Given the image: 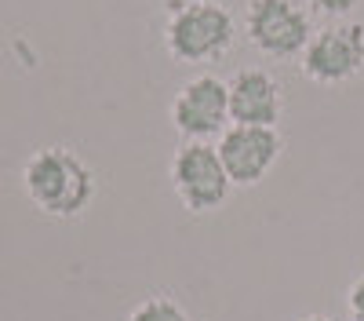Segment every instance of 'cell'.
<instances>
[{
	"mask_svg": "<svg viewBox=\"0 0 364 321\" xmlns=\"http://www.w3.org/2000/svg\"><path fill=\"white\" fill-rule=\"evenodd\" d=\"M171 125L186 142H211L230 121V84L215 73H197L171 99Z\"/></svg>",
	"mask_w": 364,
	"mask_h": 321,
	"instance_id": "cell-6",
	"label": "cell"
},
{
	"mask_svg": "<svg viewBox=\"0 0 364 321\" xmlns=\"http://www.w3.org/2000/svg\"><path fill=\"white\" fill-rule=\"evenodd\" d=\"M306 4H310L317 15H324V19H346V15L357 11L360 0H306Z\"/></svg>",
	"mask_w": 364,
	"mask_h": 321,
	"instance_id": "cell-10",
	"label": "cell"
},
{
	"mask_svg": "<svg viewBox=\"0 0 364 321\" xmlns=\"http://www.w3.org/2000/svg\"><path fill=\"white\" fill-rule=\"evenodd\" d=\"M22 190L51 219H77L95 201V172L66 146H44L22 168Z\"/></svg>",
	"mask_w": 364,
	"mask_h": 321,
	"instance_id": "cell-1",
	"label": "cell"
},
{
	"mask_svg": "<svg viewBox=\"0 0 364 321\" xmlns=\"http://www.w3.org/2000/svg\"><path fill=\"white\" fill-rule=\"evenodd\" d=\"M245 37L269 63H291L314 37V19L299 0H252L245 8Z\"/></svg>",
	"mask_w": 364,
	"mask_h": 321,
	"instance_id": "cell-3",
	"label": "cell"
},
{
	"mask_svg": "<svg viewBox=\"0 0 364 321\" xmlns=\"http://www.w3.org/2000/svg\"><path fill=\"white\" fill-rule=\"evenodd\" d=\"M299 321H336V317H328V314H306V317H299Z\"/></svg>",
	"mask_w": 364,
	"mask_h": 321,
	"instance_id": "cell-12",
	"label": "cell"
},
{
	"mask_svg": "<svg viewBox=\"0 0 364 321\" xmlns=\"http://www.w3.org/2000/svg\"><path fill=\"white\" fill-rule=\"evenodd\" d=\"M299 70L321 88H339L364 73V26L336 22L328 29H314L306 51L299 55Z\"/></svg>",
	"mask_w": 364,
	"mask_h": 321,
	"instance_id": "cell-5",
	"label": "cell"
},
{
	"mask_svg": "<svg viewBox=\"0 0 364 321\" xmlns=\"http://www.w3.org/2000/svg\"><path fill=\"white\" fill-rule=\"evenodd\" d=\"M178 4H204V0H168V8H178Z\"/></svg>",
	"mask_w": 364,
	"mask_h": 321,
	"instance_id": "cell-13",
	"label": "cell"
},
{
	"mask_svg": "<svg viewBox=\"0 0 364 321\" xmlns=\"http://www.w3.org/2000/svg\"><path fill=\"white\" fill-rule=\"evenodd\" d=\"M171 186L182 209L204 216L226 204L233 183L223 168L219 146L215 142H182L171 157Z\"/></svg>",
	"mask_w": 364,
	"mask_h": 321,
	"instance_id": "cell-4",
	"label": "cell"
},
{
	"mask_svg": "<svg viewBox=\"0 0 364 321\" xmlns=\"http://www.w3.org/2000/svg\"><path fill=\"white\" fill-rule=\"evenodd\" d=\"M346 310H350V317L353 321H364V274L350 285V292H346Z\"/></svg>",
	"mask_w": 364,
	"mask_h": 321,
	"instance_id": "cell-11",
	"label": "cell"
},
{
	"mask_svg": "<svg viewBox=\"0 0 364 321\" xmlns=\"http://www.w3.org/2000/svg\"><path fill=\"white\" fill-rule=\"evenodd\" d=\"M215 146L233 186H259L281 161L284 139L277 128L266 125H230Z\"/></svg>",
	"mask_w": 364,
	"mask_h": 321,
	"instance_id": "cell-7",
	"label": "cell"
},
{
	"mask_svg": "<svg viewBox=\"0 0 364 321\" xmlns=\"http://www.w3.org/2000/svg\"><path fill=\"white\" fill-rule=\"evenodd\" d=\"M168 26H164V48L175 63L182 66H200V63H215V58L230 55L237 44V19L215 4H178L168 8Z\"/></svg>",
	"mask_w": 364,
	"mask_h": 321,
	"instance_id": "cell-2",
	"label": "cell"
},
{
	"mask_svg": "<svg viewBox=\"0 0 364 321\" xmlns=\"http://www.w3.org/2000/svg\"><path fill=\"white\" fill-rule=\"evenodd\" d=\"M230 121L233 125H266L277 128L284 113V88L269 70H237L230 80Z\"/></svg>",
	"mask_w": 364,
	"mask_h": 321,
	"instance_id": "cell-8",
	"label": "cell"
},
{
	"mask_svg": "<svg viewBox=\"0 0 364 321\" xmlns=\"http://www.w3.org/2000/svg\"><path fill=\"white\" fill-rule=\"evenodd\" d=\"M124 321H190V314L171 296H146L142 303L132 307V314Z\"/></svg>",
	"mask_w": 364,
	"mask_h": 321,
	"instance_id": "cell-9",
	"label": "cell"
}]
</instances>
